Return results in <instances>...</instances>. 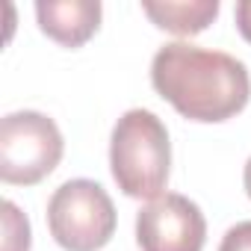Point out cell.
Here are the masks:
<instances>
[{
	"instance_id": "cell-1",
	"label": "cell",
	"mask_w": 251,
	"mask_h": 251,
	"mask_svg": "<svg viewBox=\"0 0 251 251\" xmlns=\"http://www.w3.org/2000/svg\"><path fill=\"white\" fill-rule=\"evenodd\" d=\"M151 83L183 118L219 124L245 109L251 77L245 62L225 50L169 42L151 59Z\"/></svg>"
},
{
	"instance_id": "cell-2",
	"label": "cell",
	"mask_w": 251,
	"mask_h": 251,
	"mask_svg": "<svg viewBox=\"0 0 251 251\" xmlns=\"http://www.w3.org/2000/svg\"><path fill=\"white\" fill-rule=\"evenodd\" d=\"M172 169V142L160 115L127 109L109 136V172L127 198L154 201L166 192Z\"/></svg>"
},
{
	"instance_id": "cell-3",
	"label": "cell",
	"mask_w": 251,
	"mask_h": 251,
	"mask_svg": "<svg viewBox=\"0 0 251 251\" xmlns=\"http://www.w3.org/2000/svg\"><path fill=\"white\" fill-rule=\"evenodd\" d=\"M48 227L65 251H100L115 233V204L89 177L65 180L48 201Z\"/></svg>"
},
{
	"instance_id": "cell-4",
	"label": "cell",
	"mask_w": 251,
	"mask_h": 251,
	"mask_svg": "<svg viewBox=\"0 0 251 251\" xmlns=\"http://www.w3.org/2000/svg\"><path fill=\"white\" fill-rule=\"evenodd\" d=\"M65 142L56 121L36 109H18L0 121V180L33 186L62 160Z\"/></svg>"
},
{
	"instance_id": "cell-5",
	"label": "cell",
	"mask_w": 251,
	"mask_h": 251,
	"mask_svg": "<svg viewBox=\"0 0 251 251\" xmlns=\"http://www.w3.org/2000/svg\"><path fill=\"white\" fill-rule=\"evenodd\" d=\"M207 219L195 201L163 192L136 213V245L142 251H204Z\"/></svg>"
},
{
	"instance_id": "cell-6",
	"label": "cell",
	"mask_w": 251,
	"mask_h": 251,
	"mask_svg": "<svg viewBox=\"0 0 251 251\" xmlns=\"http://www.w3.org/2000/svg\"><path fill=\"white\" fill-rule=\"evenodd\" d=\"M103 6L98 0H39L36 21L39 30L62 48L86 45L100 27Z\"/></svg>"
},
{
	"instance_id": "cell-7",
	"label": "cell",
	"mask_w": 251,
	"mask_h": 251,
	"mask_svg": "<svg viewBox=\"0 0 251 251\" xmlns=\"http://www.w3.org/2000/svg\"><path fill=\"white\" fill-rule=\"evenodd\" d=\"M142 12L166 33L175 36H198L204 33L216 15H219V0H145Z\"/></svg>"
},
{
	"instance_id": "cell-8",
	"label": "cell",
	"mask_w": 251,
	"mask_h": 251,
	"mask_svg": "<svg viewBox=\"0 0 251 251\" xmlns=\"http://www.w3.org/2000/svg\"><path fill=\"white\" fill-rule=\"evenodd\" d=\"M3 251H30V222L15 201H3Z\"/></svg>"
},
{
	"instance_id": "cell-9",
	"label": "cell",
	"mask_w": 251,
	"mask_h": 251,
	"mask_svg": "<svg viewBox=\"0 0 251 251\" xmlns=\"http://www.w3.org/2000/svg\"><path fill=\"white\" fill-rule=\"evenodd\" d=\"M219 251H251V222L227 227V233L219 242Z\"/></svg>"
},
{
	"instance_id": "cell-10",
	"label": "cell",
	"mask_w": 251,
	"mask_h": 251,
	"mask_svg": "<svg viewBox=\"0 0 251 251\" xmlns=\"http://www.w3.org/2000/svg\"><path fill=\"white\" fill-rule=\"evenodd\" d=\"M233 18H236V30H239L242 39L251 45V0H242V3H236Z\"/></svg>"
},
{
	"instance_id": "cell-11",
	"label": "cell",
	"mask_w": 251,
	"mask_h": 251,
	"mask_svg": "<svg viewBox=\"0 0 251 251\" xmlns=\"http://www.w3.org/2000/svg\"><path fill=\"white\" fill-rule=\"evenodd\" d=\"M242 183H245V192H248V198H251V157H248V163H245V172H242Z\"/></svg>"
}]
</instances>
